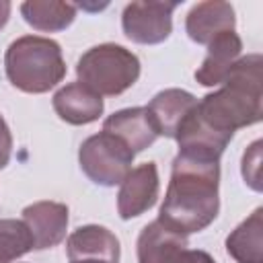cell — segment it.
<instances>
[{
  "label": "cell",
  "instance_id": "14",
  "mask_svg": "<svg viewBox=\"0 0 263 263\" xmlns=\"http://www.w3.org/2000/svg\"><path fill=\"white\" fill-rule=\"evenodd\" d=\"M242 51V41L234 31H226L208 43V55L195 72V80L203 86L222 84L228 70L236 64Z\"/></svg>",
  "mask_w": 263,
  "mask_h": 263
},
{
  "label": "cell",
  "instance_id": "18",
  "mask_svg": "<svg viewBox=\"0 0 263 263\" xmlns=\"http://www.w3.org/2000/svg\"><path fill=\"white\" fill-rule=\"evenodd\" d=\"M33 251V236L23 220H0V263H12Z\"/></svg>",
  "mask_w": 263,
  "mask_h": 263
},
{
  "label": "cell",
  "instance_id": "16",
  "mask_svg": "<svg viewBox=\"0 0 263 263\" xmlns=\"http://www.w3.org/2000/svg\"><path fill=\"white\" fill-rule=\"evenodd\" d=\"M226 251L238 263H263V210L257 208L226 238Z\"/></svg>",
  "mask_w": 263,
  "mask_h": 263
},
{
  "label": "cell",
  "instance_id": "2",
  "mask_svg": "<svg viewBox=\"0 0 263 263\" xmlns=\"http://www.w3.org/2000/svg\"><path fill=\"white\" fill-rule=\"evenodd\" d=\"M197 115L216 132L234 136L238 127L253 125L261 119V55L251 53L238 58L222 80V88L205 95L197 107Z\"/></svg>",
  "mask_w": 263,
  "mask_h": 263
},
{
  "label": "cell",
  "instance_id": "23",
  "mask_svg": "<svg viewBox=\"0 0 263 263\" xmlns=\"http://www.w3.org/2000/svg\"><path fill=\"white\" fill-rule=\"evenodd\" d=\"M70 263H113V261H107V259H74Z\"/></svg>",
  "mask_w": 263,
  "mask_h": 263
},
{
  "label": "cell",
  "instance_id": "15",
  "mask_svg": "<svg viewBox=\"0 0 263 263\" xmlns=\"http://www.w3.org/2000/svg\"><path fill=\"white\" fill-rule=\"evenodd\" d=\"M68 259H107L117 263L119 261V240L111 230L105 226L88 224L80 226L68 236L66 242Z\"/></svg>",
  "mask_w": 263,
  "mask_h": 263
},
{
  "label": "cell",
  "instance_id": "7",
  "mask_svg": "<svg viewBox=\"0 0 263 263\" xmlns=\"http://www.w3.org/2000/svg\"><path fill=\"white\" fill-rule=\"evenodd\" d=\"M158 197V171L154 162H144L127 173L117 195V212L123 220L150 210Z\"/></svg>",
  "mask_w": 263,
  "mask_h": 263
},
{
  "label": "cell",
  "instance_id": "17",
  "mask_svg": "<svg viewBox=\"0 0 263 263\" xmlns=\"http://www.w3.org/2000/svg\"><path fill=\"white\" fill-rule=\"evenodd\" d=\"M25 21L37 31H62L76 16V4L55 0H29L21 4Z\"/></svg>",
  "mask_w": 263,
  "mask_h": 263
},
{
  "label": "cell",
  "instance_id": "3",
  "mask_svg": "<svg viewBox=\"0 0 263 263\" xmlns=\"http://www.w3.org/2000/svg\"><path fill=\"white\" fill-rule=\"evenodd\" d=\"M6 76L23 92H47L66 74L62 49L53 39L25 35L12 41L4 55Z\"/></svg>",
  "mask_w": 263,
  "mask_h": 263
},
{
  "label": "cell",
  "instance_id": "8",
  "mask_svg": "<svg viewBox=\"0 0 263 263\" xmlns=\"http://www.w3.org/2000/svg\"><path fill=\"white\" fill-rule=\"evenodd\" d=\"M23 222L33 236V249H49L66 238L68 208L58 201H37L23 210Z\"/></svg>",
  "mask_w": 263,
  "mask_h": 263
},
{
  "label": "cell",
  "instance_id": "11",
  "mask_svg": "<svg viewBox=\"0 0 263 263\" xmlns=\"http://www.w3.org/2000/svg\"><path fill=\"white\" fill-rule=\"evenodd\" d=\"M103 132L121 140L134 154L146 150L158 138L146 107H132L113 113L111 117L105 119Z\"/></svg>",
  "mask_w": 263,
  "mask_h": 263
},
{
  "label": "cell",
  "instance_id": "12",
  "mask_svg": "<svg viewBox=\"0 0 263 263\" xmlns=\"http://www.w3.org/2000/svg\"><path fill=\"white\" fill-rule=\"evenodd\" d=\"M195 105H197V99L191 92L181 88H166V90H160L148 103L146 111L158 136L175 138L179 125Z\"/></svg>",
  "mask_w": 263,
  "mask_h": 263
},
{
  "label": "cell",
  "instance_id": "13",
  "mask_svg": "<svg viewBox=\"0 0 263 263\" xmlns=\"http://www.w3.org/2000/svg\"><path fill=\"white\" fill-rule=\"evenodd\" d=\"M53 109L60 119L72 125L97 121L105 109L103 99L82 82H70L53 95Z\"/></svg>",
  "mask_w": 263,
  "mask_h": 263
},
{
  "label": "cell",
  "instance_id": "21",
  "mask_svg": "<svg viewBox=\"0 0 263 263\" xmlns=\"http://www.w3.org/2000/svg\"><path fill=\"white\" fill-rule=\"evenodd\" d=\"M177 263H216V261L205 251H191V249H187Z\"/></svg>",
  "mask_w": 263,
  "mask_h": 263
},
{
  "label": "cell",
  "instance_id": "20",
  "mask_svg": "<svg viewBox=\"0 0 263 263\" xmlns=\"http://www.w3.org/2000/svg\"><path fill=\"white\" fill-rule=\"evenodd\" d=\"M10 152H12V136H10V129L4 121V117L0 115V168H4L8 164Z\"/></svg>",
  "mask_w": 263,
  "mask_h": 263
},
{
  "label": "cell",
  "instance_id": "22",
  "mask_svg": "<svg viewBox=\"0 0 263 263\" xmlns=\"http://www.w3.org/2000/svg\"><path fill=\"white\" fill-rule=\"evenodd\" d=\"M8 16H10V2H6V0H0V29L6 25Z\"/></svg>",
  "mask_w": 263,
  "mask_h": 263
},
{
  "label": "cell",
  "instance_id": "10",
  "mask_svg": "<svg viewBox=\"0 0 263 263\" xmlns=\"http://www.w3.org/2000/svg\"><path fill=\"white\" fill-rule=\"evenodd\" d=\"M187 251V236L164 226L160 220L150 222L138 238L140 263H177Z\"/></svg>",
  "mask_w": 263,
  "mask_h": 263
},
{
  "label": "cell",
  "instance_id": "6",
  "mask_svg": "<svg viewBox=\"0 0 263 263\" xmlns=\"http://www.w3.org/2000/svg\"><path fill=\"white\" fill-rule=\"evenodd\" d=\"M177 2H132L123 8L121 25L127 39L144 45L164 41L173 31Z\"/></svg>",
  "mask_w": 263,
  "mask_h": 263
},
{
  "label": "cell",
  "instance_id": "1",
  "mask_svg": "<svg viewBox=\"0 0 263 263\" xmlns=\"http://www.w3.org/2000/svg\"><path fill=\"white\" fill-rule=\"evenodd\" d=\"M218 183L220 160L179 152L173 160L171 181L158 220L185 236L203 230L216 220L220 210Z\"/></svg>",
  "mask_w": 263,
  "mask_h": 263
},
{
  "label": "cell",
  "instance_id": "9",
  "mask_svg": "<svg viewBox=\"0 0 263 263\" xmlns=\"http://www.w3.org/2000/svg\"><path fill=\"white\" fill-rule=\"evenodd\" d=\"M236 18H234V8L228 2L220 0H208L195 4L185 21L187 35L201 45H208L212 39L226 31H234Z\"/></svg>",
  "mask_w": 263,
  "mask_h": 263
},
{
  "label": "cell",
  "instance_id": "5",
  "mask_svg": "<svg viewBox=\"0 0 263 263\" xmlns=\"http://www.w3.org/2000/svg\"><path fill=\"white\" fill-rule=\"evenodd\" d=\"M134 156L136 154L121 140L107 132L86 138L78 150V162L84 175L105 187L121 185L132 171Z\"/></svg>",
  "mask_w": 263,
  "mask_h": 263
},
{
  "label": "cell",
  "instance_id": "19",
  "mask_svg": "<svg viewBox=\"0 0 263 263\" xmlns=\"http://www.w3.org/2000/svg\"><path fill=\"white\" fill-rule=\"evenodd\" d=\"M261 142H253L242 156V177L255 189L261 191Z\"/></svg>",
  "mask_w": 263,
  "mask_h": 263
},
{
  "label": "cell",
  "instance_id": "4",
  "mask_svg": "<svg viewBox=\"0 0 263 263\" xmlns=\"http://www.w3.org/2000/svg\"><path fill=\"white\" fill-rule=\"evenodd\" d=\"M78 82L99 97H115L134 86L140 76V60L129 49L115 43L90 47L76 66Z\"/></svg>",
  "mask_w": 263,
  "mask_h": 263
}]
</instances>
